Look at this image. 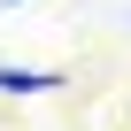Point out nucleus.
Segmentation results:
<instances>
[{
    "label": "nucleus",
    "mask_w": 131,
    "mask_h": 131,
    "mask_svg": "<svg viewBox=\"0 0 131 131\" xmlns=\"http://www.w3.org/2000/svg\"><path fill=\"white\" fill-rule=\"evenodd\" d=\"M62 77L54 70H16V62H0V93H54Z\"/></svg>",
    "instance_id": "1"
}]
</instances>
